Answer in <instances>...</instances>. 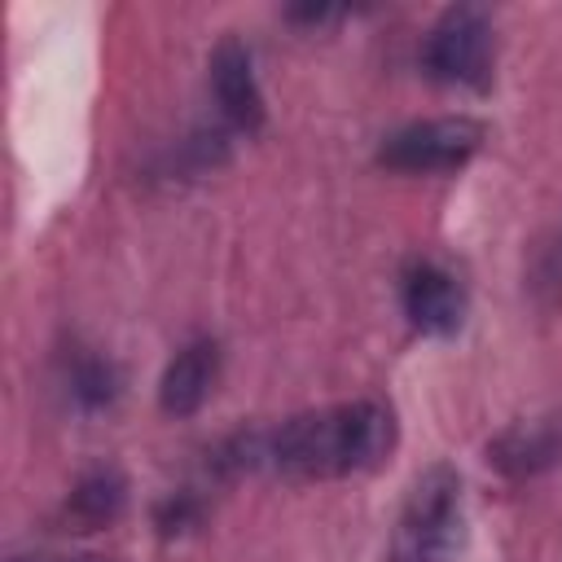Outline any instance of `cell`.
<instances>
[{
  "instance_id": "277c9868",
  "label": "cell",
  "mask_w": 562,
  "mask_h": 562,
  "mask_svg": "<svg viewBox=\"0 0 562 562\" xmlns=\"http://www.w3.org/2000/svg\"><path fill=\"white\" fill-rule=\"evenodd\" d=\"M483 145V123L465 114H443V119H413L395 132L382 136L378 162L386 171L404 176H439L465 167Z\"/></svg>"
},
{
  "instance_id": "7a4b0ae2",
  "label": "cell",
  "mask_w": 562,
  "mask_h": 562,
  "mask_svg": "<svg viewBox=\"0 0 562 562\" xmlns=\"http://www.w3.org/2000/svg\"><path fill=\"white\" fill-rule=\"evenodd\" d=\"M465 540V492L452 465H430L408 487L386 562H457Z\"/></svg>"
},
{
  "instance_id": "ba28073f",
  "label": "cell",
  "mask_w": 562,
  "mask_h": 562,
  "mask_svg": "<svg viewBox=\"0 0 562 562\" xmlns=\"http://www.w3.org/2000/svg\"><path fill=\"white\" fill-rule=\"evenodd\" d=\"M215 378H220V347L211 338H193L184 342L171 364L162 369V382H158V404L167 417H193L206 395L215 391Z\"/></svg>"
},
{
  "instance_id": "30bf717a",
  "label": "cell",
  "mask_w": 562,
  "mask_h": 562,
  "mask_svg": "<svg viewBox=\"0 0 562 562\" xmlns=\"http://www.w3.org/2000/svg\"><path fill=\"white\" fill-rule=\"evenodd\" d=\"M70 400L83 408V413H97V408H110L119 400V369L110 356H79L70 364Z\"/></svg>"
},
{
  "instance_id": "52a82bcc",
  "label": "cell",
  "mask_w": 562,
  "mask_h": 562,
  "mask_svg": "<svg viewBox=\"0 0 562 562\" xmlns=\"http://www.w3.org/2000/svg\"><path fill=\"white\" fill-rule=\"evenodd\" d=\"M211 92H215V105L224 110V119L237 132H259L263 127L268 105H263V92H259V79H255L250 48L237 35H224L211 48Z\"/></svg>"
},
{
  "instance_id": "6da1fadb",
  "label": "cell",
  "mask_w": 562,
  "mask_h": 562,
  "mask_svg": "<svg viewBox=\"0 0 562 562\" xmlns=\"http://www.w3.org/2000/svg\"><path fill=\"white\" fill-rule=\"evenodd\" d=\"M395 448V413L378 400H347L285 417L268 435V461L285 479H347Z\"/></svg>"
},
{
  "instance_id": "3957f363",
  "label": "cell",
  "mask_w": 562,
  "mask_h": 562,
  "mask_svg": "<svg viewBox=\"0 0 562 562\" xmlns=\"http://www.w3.org/2000/svg\"><path fill=\"white\" fill-rule=\"evenodd\" d=\"M492 57H496V35H492V13L483 4L443 9L422 44L426 75L452 88H487Z\"/></svg>"
},
{
  "instance_id": "8992f818",
  "label": "cell",
  "mask_w": 562,
  "mask_h": 562,
  "mask_svg": "<svg viewBox=\"0 0 562 562\" xmlns=\"http://www.w3.org/2000/svg\"><path fill=\"white\" fill-rule=\"evenodd\" d=\"M400 299H404V316L413 321V329H422L430 338H448L465 321V290L443 263L417 259L404 272Z\"/></svg>"
},
{
  "instance_id": "7c38bea8",
  "label": "cell",
  "mask_w": 562,
  "mask_h": 562,
  "mask_svg": "<svg viewBox=\"0 0 562 562\" xmlns=\"http://www.w3.org/2000/svg\"><path fill=\"white\" fill-rule=\"evenodd\" d=\"M9 562H114V558H101V553H66V558H53V553H13Z\"/></svg>"
},
{
  "instance_id": "5b68a950",
  "label": "cell",
  "mask_w": 562,
  "mask_h": 562,
  "mask_svg": "<svg viewBox=\"0 0 562 562\" xmlns=\"http://www.w3.org/2000/svg\"><path fill=\"white\" fill-rule=\"evenodd\" d=\"M562 461V408L518 417L487 439V465L505 479H536Z\"/></svg>"
},
{
  "instance_id": "9c48e42d",
  "label": "cell",
  "mask_w": 562,
  "mask_h": 562,
  "mask_svg": "<svg viewBox=\"0 0 562 562\" xmlns=\"http://www.w3.org/2000/svg\"><path fill=\"white\" fill-rule=\"evenodd\" d=\"M127 505V479L110 465L101 470H88L70 496H66V522H75V531H97V527H110Z\"/></svg>"
},
{
  "instance_id": "8fae6325",
  "label": "cell",
  "mask_w": 562,
  "mask_h": 562,
  "mask_svg": "<svg viewBox=\"0 0 562 562\" xmlns=\"http://www.w3.org/2000/svg\"><path fill=\"white\" fill-rule=\"evenodd\" d=\"M198 518H202V501L189 496V492L167 496V501L158 505V514H154V522H158L162 536H184L189 527H198Z\"/></svg>"
},
{
  "instance_id": "4fadbf2b",
  "label": "cell",
  "mask_w": 562,
  "mask_h": 562,
  "mask_svg": "<svg viewBox=\"0 0 562 562\" xmlns=\"http://www.w3.org/2000/svg\"><path fill=\"white\" fill-rule=\"evenodd\" d=\"M338 9H329V4H294V9H285V18L290 22H329Z\"/></svg>"
}]
</instances>
